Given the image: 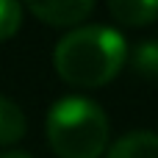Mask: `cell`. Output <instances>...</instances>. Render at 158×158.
Wrapping results in <instances>:
<instances>
[{"label":"cell","instance_id":"cell-8","mask_svg":"<svg viewBox=\"0 0 158 158\" xmlns=\"http://www.w3.org/2000/svg\"><path fill=\"white\" fill-rule=\"evenodd\" d=\"M22 25V6L14 0H0V42L11 39Z\"/></svg>","mask_w":158,"mask_h":158},{"label":"cell","instance_id":"cell-6","mask_svg":"<svg viewBox=\"0 0 158 158\" xmlns=\"http://www.w3.org/2000/svg\"><path fill=\"white\" fill-rule=\"evenodd\" d=\"M25 131H28V119H25L22 108L14 100L0 94V147L17 144L25 136Z\"/></svg>","mask_w":158,"mask_h":158},{"label":"cell","instance_id":"cell-3","mask_svg":"<svg viewBox=\"0 0 158 158\" xmlns=\"http://www.w3.org/2000/svg\"><path fill=\"white\" fill-rule=\"evenodd\" d=\"M28 11L39 19L47 22L50 28H81L92 11L94 3L92 0H53V3H28Z\"/></svg>","mask_w":158,"mask_h":158},{"label":"cell","instance_id":"cell-1","mask_svg":"<svg viewBox=\"0 0 158 158\" xmlns=\"http://www.w3.org/2000/svg\"><path fill=\"white\" fill-rule=\"evenodd\" d=\"M131 50L119 31L108 25H81L58 39L53 64L64 83L75 89H100L111 83Z\"/></svg>","mask_w":158,"mask_h":158},{"label":"cell","instance_id":"cell-5","mask_svg":"<svg viewBox=\"0 0 158 158\" xmlns=\"http://www.w3.org/2000/svg\"><path fill=\"white\" fill-rule=\"evenodd\" d=\"M106 158H158V133L131 131L106 150Z\"/></svg>","mask_w":158,"mask_h":158},{"label":"cell","instance_id":"cell-7","mask_svg":"<svg viewBox=\"0 0 158 158\" xmlns=\"http://www.w3.org/2000/svg\"><path fill=\"white\" fill-rule=\"evenodd\" d=\"M128 58L133 61V69H136L139 75L158 78V42H156V39H144V42H139Z\"/></svg>","mask_w":158,"mask_h":158},{"label":"cell","instance_id":"cell-9","mask_svg":"<svg viewBox=\"0 0 158 158\" xmlns=\"http://www.w3.org/2000/svg\"><path fill=\"white\" fill-rule=\"evenodd\" d=\"M0 158H33V156L25 150H6V153H0Z\"/></svg>","mask_w":158,"mask_h":158},{"label":"cell","instance_id":"cell-2","mask_svg":"<svg viewBox=\"0 0 158 158\" xmlns=\"http://www.w3.org/2000/svg\"><path fill=\"white\" fill-rule=\"evenodd\" d=\"M47 142L58 158H100L108 150L111 122L100 103L72 94L47 111Z\"/></svg>","mask_w":158,"mask_h":158},{"label":"cell","instance_id":"cell-4","mask_svg":"<svg viewBox=\"0 0 158 158\" xmlns=\"http://www.w3.org/2000/svg\"><path fill=\"white\" fill-rule=\"evenodd\" d=\"M106 8L119 25L131 28H144L158 19V0H108Z\"/></svg>","mask_w":158,"mask_h":158}]
</instances>
